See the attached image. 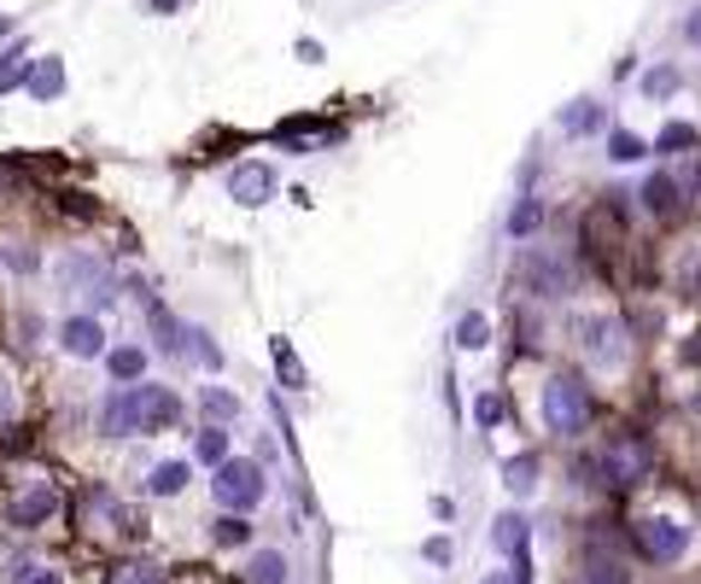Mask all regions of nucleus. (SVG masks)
<instances>
[{"mask_svg":"<svg viewBox=\"0 0 701 584\" xmlns=\"http://www.w3.org/2000/svg\"><path fill=\"white\" fill-rule=\"evenodd\" d=\"M211 497L222 503V514H252L269 497V480H263V467L252 456H229V462H217Z\"/></svg>","mask_w":701,"mask_h":584,"instance_id":"obj_1","label":"nucleus"},{"mask_svg":"<svg viewBox=\"0 0 701 584\" xmlns=\"http://www.w3.org/2000/svg\"><path fill=\"white\" fill-rule=\"evenodd\" d=\"M584 421H591V386L579 374H555L544 386V426L555 439H579Z\"/></svg>","mask_w":701,"mask_h":584,"instance_id":"obj_2","label":"nucleus"},{"mask_svg":"<svg viewBox=\"0 0 701 584\" xmlns=\"http://www.w3.org/2000/svg\"><path fill=\"white\" fill-rule=\"evenodd\" d=\"M649 467H654L649 439H638V433H614V439L602 444V456H597V485H638Z\"/></svg>","mask_w":701,"mask_h":584,"instance_id":"obj_3","label":"nucleus"},{"mask_svg":"<svg viewBox=\"0 0 701 584\" xmlns=\"http://www.w3.org/2000/svg\"><path fill=\"white\" fill-rule=\"evenodd\" d=\"M631 537H638V550L649 561H661V567H672V561H684L690 544H695V532L678 521V514H643L638 526H631Z\"/></svg>","mask_w":701,"mask_h":584,"instance_id":"obj_4","label":"nucleus"},{"mask_svg":"<svg viewBox=\"0 0 701 584\" xmlns=\"http://www.w3.org/2000/svg\"><path fill=\"white\" fill-rule=\"evenodd\" d=\"M59 509H64V503H59V485H53V480H30V485L12 491L0 514H7L12 532H41L48 521H59Z\"/></svg>","mask_w":701,"mask_h":584,"instance_id":"obj_5","label":"nucleus"},{"mask_svg":"<svg viewBox=\"0 0 701 584\" xmlns=\"http://www.w3.org/2000/svg\"><path fill=\"white\" fill-rule=\"evenodd\" d=\"M573 340H579V351H584V363L591 369H620L625 363V328L614 316H579Z\"/></svg>","mask_w":701,"mask_h":584,"instance_id":"obj_6","label":"nucleus"},{"mask_svg":"<svg viewBox=\"0 0 701 584\" xmlns=\"http://www.w3.org/2000/svg\"><path fill=\"white\" fill-rule=\"evenodd\" d=\"M129 403H134V433H141V439L170 433V426L182 421V397H176L170 386H152V380L129 386Z\"/></svg>","mask_w":701,"mask_h":584,"instance_id":"obj_7","label":"nucleus"},{"mask_svg":"<svg viewBox=\"0 0 701 584\" xmlns=\"http://www.w3.org/2000/svg\"><path fill=\"white\" fill-rule=\"evenodd\" d=\"M82 521H88V532H118V537H134V514L118 503V491H111L106 480L82 485Z\"/></svg>","mask_w":701,"mask_h":584,"instance_id":"obj_8","label":"nucleus"},{"mask_svg":"<svg viewBox=\"0 0 701 584\" xmlns=\"http://www.w3.org/2000/svg\"><path fill=\"white\" fill-rule=\"evenodd\" d=\"M520 286L532 292V299H568L573 292V269L550 258V252H527L520 258Z\"/></svg>","mask_w":701,"mask_h":584,"instance_id":"obj_9","label":"nucleus"},{"mask_svg":"<svg viewBox=\"0 0 701 584\" xmlns=\"http://www.w3.org/2000/svg\"><path fill=\"white\" fill-rule=\"evenodd\" d=\"M229 199H234V205H246V211L269 205V199H276V170H269V164H234L229 170Z\"/></svg>","mask_w":701,"mask_h":584,"instance_id":"obj_10","label":"nucleus"},{"mask_svg":"<svg viewBox=\"0 0 701 584\" xmlns=\"http://www.w3.org/2000/svg\"><path fill=\"white\" fill-rule=\"evenodd\" d=\"M59 286L64 292H88L94 304H111V281H106V263L100 258H64L59 263Z\"/></svg>","mask_w":701,"mask_h":584,"instance_id":"obj_11","label":"nucleus"},{"mask_svg":"<svg viewBox=\"0 0 701 584\" xmlns=\"http://www.w3.org/2000/svg\"><path fill=\"white\" fill-rule=\"evenodd\" d=\"M59 345L64 356H77V363H94V356H106V328L100 316H71L59 328Z\"/></svg>","mask_w":701,"mask_h":584,"instance_id":"obj_12","label":"nucleus"},{"mask_svg":"<svg viewBox=\"0 0 701 584\" xmlns=\"http://www.w3.org/2000/svg\"><path fill=\"white\" fill-rule=\"evenodd\" d=\"M527 537H532V521H527V514L509 509V514H497V521H491V544L503 550V555H514V561L527 555Z\"/></svg>","mask_w":701,"mask_h":584,"instance_id":"obj_13","label":"nucleus"},{"mask_svg":"<svg viewBox=\"0 0 701 584\" xmlns=\"http://www.w3.org/2000/svg\"><path fill=\"white\" fill-rule=\"evenodd\" d=\"M643 205L654 211V217H678V211H684V188H678V175H649V182H643Z\"/></svg>","mask_w":701,"mask_h":584,"instance_id":"obj_14","label":"nucleus"},{"mask_svg":"<svg viewBox=\"0 0 701 584\" xmlns=\"http://www.w3.org/2000/svg\"><path fill=\"white\" fill-rule=\"evenodd\" d=\"M147 328H152V340H158V351H164V356H182V333L188 328L176 322L164 304H152V299H147Z\"/></svg>","mask_w":701,"mask_h":584,"instance_id":"obj_15","label":"nucleus"},{"mask_svg":"<svg viewBox=\"0 0 701 584\" xmlns=\"http://www.w3.org/2000/svg\"><path fill=\"white\" fill-rule=\"evenodd\" d=\"M24 82H30V94H36V100H59V94H64V64L48 53V59H36V64H30V77H24Z\"/></svg>","mask_w":701,"mask_h":584,"instance_id":"obj_16","label":"nucleus"},{"mask_svg":"<svg viewBox=\"0 0 701 584\" xmlns=\"http://www.w3.org/2000/svg\"><path fill=\"white\" fill-rule=\"evenodd\" d=\"M106 369H111L118 386H134V380L147 374V351L141 345H118V351H106Z\"/></svg>","mask_w":701,"mask_h":584,"instance_id":"obj_17","label":"nucleus"},{"mask_svg":"<svg viewBox=\"0 0 701 584\" xmlns=\"http://www.w3.org/2000/svg\"><path fill=\"white\" fill-rule=\"evenodd\" d=\"M292 578V561L281 550H258L252 567H246V584H287Z\"/></svg>","mask_w":701,"mask_h":584,"instance_id":"obj_18","label":"nucleus"},{"mask_svg":"<svg viewBox=\"0 0 701 584\" xmlns=\"http://www.w3.org/2000/svg\"><path fill=\"white\" fill-rule=\"evenodd\" d=\"M188 480H193V467H188V462H158V467H152V480H147V491H152V497H182Z\"/></svg>","mask_w":701,"mask_h":584,"instance_id":"obj_19","label":"nucleus"},{"mask_svg":"<svg viewBox=\"0 0 701 584\" xmlns=\"http://www.w3.org/2000/svg\"><path fill=\"white\" fill-rule=\"evenodd\" d=\"M211 544L217 550H246V544H252V521H246V514H217V521H211Z\"/></svg>","mask_w":701,"mask_h":584,"instance_id":"obj_20","label":"nucleus"},{"mask_svg":"<svg viewBox=\"0 0 701 584\" xmlns=\"http://www.w3.org/2000/svg\"><path fill=\"white\" fill-rule=\"evenodd\" d=\"M503 485L514 491V497H532V491H538V456L527 451V456H509L503 462Z\"/></svg>","mask_w":701,"mask_h":584,"instance_id":"obj_21","label":"nucleus"},{"mask_svg":"<svg viewBox=\"0 0 701 584\" xmlns=\"http://www.w3.org/2000/svg\"><path fill=\"white\" fill-rule=\"evenodd\" d=\"M579 584H631V573L620 567L614 555H584V567H579Z\"/></svg>","mask_w":701,"mask_h":584,"instance_id":"obj_22","label":"nucleus"},{"mask_svg":"<svg viewBox=\"0 0 701 584\" xmlns=\"http://www.w3.org/2000/svg\"><path fill=\"white\" fill-rule=\"evenodd\" d=\"M0 584H64V573L48 567V561H12V567L0 573Z\"/></svg>","mask_w":701,"mask_h":584,"instance_id":"obj_23","label":"nucleus"},{"mask_svg":"<svg viewBox=\"0 0 701 584\" xmlns=\"http://www.w3.org/2000/svg\"><path fill=\"white\" fill-rule=\"evenodd\" d=\"M561 129L568 134H597L602 129V105L597 100H573L568 111H561Z\"/></svg>","mask_w":701,"mask_h":584,"instance_id":"obj_24","label":"nucleus"},{"mask_svg":"<svg viewBox=\"0 0 701 584\" xmlns=\"http://www.w3.org/2000/svg\"><path fill=\"white\" fill-rule=\"evenodd\" d=\"M199 410L211 415V426H222V421L240 415V397H234L229 386H206V392H199Z\"/></svg>","mask_w":701,"mask_h":584,"instance_id":"obj_25","label":"nucleus"},{"mask_svg":"<svg viewBox=\"0 0 701 584\" xmlns=\"http://www.w3.org/2000/svg\"><path fill=\"white\" fill-rule=\"evenodd\" d=\"M608 159H614V164H638V159H649V141H643V134H631V129H614V134H608Z\"/></svg>","mask_w":701,"mask_h":584,"instance_id":"obj_26","label":"nucleus"},{"mask_svg":"<svg viewBox=\"0 0 701 584\" xmlns=\"http://www.w3.org/2000/svg\"><path fill=\"white\" fill-rule=\"evenodd\" d=\"M538 229H544V205H538V199H520V205L509 211V234L527 240V234H538Z\"/></svg>","mask_w":701,"mask_h":584,"instance_id":"obj_27","label":"nucleus"},{"mask_svg":"<svg viewBox=\"0 0 701 584\" xmlns=\"http://www.w3.org/2000/svg\"><path fill=\"white\" fill-rule=\"evenodd\" d=\"M457 345H462V351H485V345H491V322L480 316V310H468V316L457 322Z\"/></svg>","mask_w":701,"mask_h":584,"instance_id":"obj_28","label":"nucleus"},{"mask_svg":"<svg viewBox=\"0 0 701 584\" xmlns=\"http://www.w3.org/2000/svg\"><path fill=\"white\" fill-rule=\"evenodd\" d=\"M106 584H164V573H158L152 561H118V567L106 573Z\"/></svg>","mask_w":701,"mask_h":584,"instance_id":"obj_29","label":"nucleus"},{"mask_svg":"<svg viewBox=\"0 0 701 584\" xmlns=\"http://www.w3.org/2000/svg\"><path fill=\"white\" fill-rule=\"evenodd\" d=\"M193 456L206 462V467H217V462H229V433L222 426H206V433L193 439Z\"/></svg>","mask_w":701,"mask_h":584,"instance_id":"obj_30","label":"nucleus"},{"mask_svg":"<svg viewBox=\"0 0 701 584\" xmlns=\"http://www.w3.org/2000/svg\"><path fill=\"white\" fill-rule=\"evenodd\" d=\"M188 351H193L206 369H222V351L211 345V333H206V328H188V333H182V356H188Z\"/></svg>","mask_w":701,"mask_h":584,"instance_id":"obj_31","label":"nucleus"},{"mask_svg":"<svg viewBox=\"0 0 701 584\" xmlns=\"http://www.w3.org/2000/svg\"><path fill=\"white\" fill-rule=\"evenodd\" d=\"M30 77V64H24V48H7L0 53V94H12L18 82Z\"/></svg>","mask_w":701,"mask_h":584,"instance_id":"obj_32","label":"nucleus"},{"mask_svg":"<svg viewBox=\"0 0 701 584\" xmlns=\"http://www.w3.org/2000/svg\"><path fill=\"white\" fill-rule=\"evenodd\" d=\"M269 351H276V369L287 374V386L299 392V386H304V363H299V351H292V340H276Z\"/></svg>","mask_w":701,"mask_h":584,"instance_id":"obj_33","label":"nucleus"},{"mask_svg":"<svg viewBox=\"0 0 701 584\" xmlns=\"http://www.w3.org/2000/svg\"><path fill=\"white\" fill-rule=\"evenodd\" d=\"M695 147V129L690 123H667L661 134H654V152H690Z\"/></svg>","mask_w":701,"mask_h":584,"instance_id":"obj_34","label":"nucleus"},{"mask_svg":"<svg viewBox=\"0 0 701 584\" xmlns=\"http://www.w3.org/2000/svg\"><path fill=\"white\" fill-rule=\"evenodd\" d=\"M672 88H678V64H654V71L643 77V94H649V100H667Z\"/></svg>","mask_w":701,"mask_h":584,"instance_id":"obj_35","label":"nucleus"},{"mask_svg":"<svg viewBox=\"0 0 701 584\" xmlns=\"http://www.w3.org/2000/svg\"><path fill=\"white\" fill-rule=\"evenodd\" d=\"M473 421H480V426H497V421H503V397H480V403H473Z\"/></svg>","mask_w":701,"mask_h":584,"instance_id":"obj_36","label":"nucleus"},{"mask_svg":"<svg viewBox=\"0 0 701 584\" xmlns=\"http://www.w3.org/2000/svg\"><path fill=\"white\" fill-rule=\"evenodd\" d=\"M678 363H684V369H701V333H690V340L678 345Z\"/></svg>","mask_w":701,"mask_h":584,"instance_id":"obj_37","label":"nucleus"},{"mask_svg":"<svg viewBox=\"0 0 701 584\" xmlns=\"http://www.w3.org/2000/svg\"><path fill=\"white\" fill-rule=\"evenodd\" d=\"M427 561H433V567H444V561H450V537H433V544H427Z\"/></svg>","mask_w":701,"mask_h":584,"instance_id":"obj_38","label":"nucleus"},{"mask_svg":"<svg viewBox=\"0 0 701 584\" xmlns=\"http://www.w3.org/2000/svg\"><path fill=\"white\" fill-rule=\"evenodd\" d=\"M684 41H690V48H701V7L684 18Z\"/></svg>","mask_w":701,"mask_h":584,"instance_id":"obj_39","label":"nucleus"},{"mask_svg":"<svg viewBox=\"0 0 701 584\" xmlns=\"http://www.w3.org/2000/svg\"><path fill=\"white\" fill-rule=\"evenodd\" d=\"M7 410H12V374L0 369V415H7Z\"/></svg>","mask_w":701,"mask_h":584,"instance_id":"obj_40","label":"nucleus"},{"mask_svg":"<svg viewBox=\"0 0 701 584\" xmlns=\"http://www.w3.org/2000/svg\"><path fill=\"white\" fill-rule=\"evenodd\" d=\"M480 584H520V578H514V567H509V573H491V578H480Z\"/></svg>","mask_w":701,"mask_h":584,"instance_id":"obj_41","label":"nucleus"},{"mask_svg":"<svg viewBox=\"0 0 701 584\" xmlns=\"http://www.w3.org/2000/svg\"><path fill=\"white\" fill-rule=\"evenodd\" d=\"M176 7H182V0H152V12H176Z\"/></svg>","mask_w":701,"mask_h":584,"instance_id":"obj_42","label":"nucleus"}]
</instances>
